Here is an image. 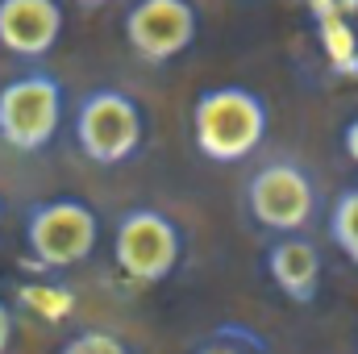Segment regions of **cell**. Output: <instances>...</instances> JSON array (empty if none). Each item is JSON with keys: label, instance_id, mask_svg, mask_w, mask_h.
<instances>
[{"label": "cell", "instance_id": "6da1fadb", "mask_svg": "<svg viewBox=\"0 0 358 354\" xmlns=\"http://www.w3.org/2000/svg\"><path fill=\"white\" fill-rule=\"evenodd\" d=\"M271 129V108L255 88L242 84H213L192 104V142L200 159L217 167L246 163Z\"/></svg>", "mask_w": 358, "mask_h": 354}, {"label": "cell", "instance_id": "7a4b0ae2", "mask_svg": "<svg viewBox=\"0 0 358 354\" xmlns=\"http://www.w3.org/2000/svg\"><path fill=\"white\" fill-rule=\"evenodd\" d=\"M76 146L96 167H125L142 155L150 138L146 108L121 88H96L80 100L76 117Z\"/></svg>", "mask_w": 358, "mask_h": 354}, {"label": "cell", "instance_id": "3957f363", "mask_svg": "<svg viewBox=\"0 0 358 354\" xmlns=\"http://www.w3.org/2000/svg\"><path fill=\"white\" fill-rule=\"evenodd\" d=\"M113 263L134 288L167 283L183 263V229L163 208H125L113 225Z\"/></svg>", "mask_w": 358, "mask_h": 354}, {"label": "cell", "instance_id": "277c9868", "mask_svg": "<svg viewBox=\"0 0 358 354\" xmlns=\"http://www.w3.org/2000/svg\"><path fill=\"white\" fill-rule=\"evenodd\" d=\"M67 92L55 71H21L0 88V142L17 155H42L63 125Z\"/></svg>", "mask_w": 358, "mask_h": 354}, {"label": "cell", "instance_id": "5b68a950", "mask_svg": "<svg viewBox=\"0 0 358 354\" xmlns=\"http://www.w3.org/2000/svg\"><path fill=\"white\" fill-rule=\"evenodd\" d=\"M100 242V217L80 196H50L25 208V246L46 271H67L92 259Z\"/></svg>", "mask_w": 358, "mask_h": 354}, {"label": "cell", "instance_id": "8992f818", "mask_svg": "<svg viewBox=\"0 0 358 354\" xmlns=\"http://www.w3.org/2000/svg\"><path fill=\"white\" fill-rule=\"evenodd\" d=\"M246 213L267 234H304L317 217V179L292 159H275L246 179Z\"/></svg>", "mask_w": 358, "mask_h": 354}, {"label": "cell", "instance_id": "52a82bcc", "mask_svg": "<svg viewBox=\"0 0 358 354\" xmlns=\"http://www.w3.org/2000/svg\"><path fill=\"white\" fill-rule=\"evenodd\" d=\"M121 34L142 63L163 67L196 42L200 13L192 0H134L121 17Z\"/></svg>", "mask_w": 358, "mask_h": 354}, {"label": "cell", "instance_id": "ba28073f", "mask_svg": "<svg viewBox=\"0 0 358 354\" xmlns=\"http://www.w3.org/2000/svg\"><path fill=\"white\" fill-rule=\"evenodd\" d=\"M63 38L59 0H0V50L17 59H42Z\"/></svg>", "mask_w": 358, "mask_h": 354}, {"label": "cell", "instance_id": "9c48e42d", "mask_svg": "<svg viewBox=\"0 0 358 354\" xmlns=\"http://www.w3.org/2000/svg\"><path fill=\"white\" fill-rule=\"evenodd\" d=\"M263 267H267V279L292 304H313L317 300L325 259H321V246L313 238H304V234H275V242L263 255Z\"/></svg>", "mask_w": 358, "mask_h": 354}, {"label": "cell", "instance_id": "30bf717a", "mask_svg": "<svg viewBox=\"0 0 358 354\" xmlns=\"http://www.w3.org/2000/svg\"><path fill=\"white\" fill-rule=\"evenodd\" d=\"M329 242L358 267V183L355 187H342L329 204Z\"/></svg>", "mask_w": 358, "mask_h": 354}, {"label": "cell", "instance_id": "8fae6325", "mask_svg": "<svg viewBox=\"0 0 358 354\" xmlns=\"http://www.w3.org/2000/svg\"><path fill=\"white\" fill-rule=\"evenodd\" d=\"M192 354H263V342L255 334H246V330L225 325V330H213L208 338H200L192 346Z\"/></svg>", "mask_w": 358, "mask_h": 354}, {"label": "cell", "instance_id": "7c38bea8", "mask_svg": "<svg viewBox=\"0 0 358 354\" xmlns=\"http://www.w3.org/2000/svg\"><path fill=\"white\" fill-rule=\"evenodd\" d=\"M59 354H129V346L108 330H80L59 346Z\"/></svg>", "mask_w": 358, "mask_h": 354}, {"label": "cell", "instance_id": "4fadbf2b", "mask_svg": "<svg viewBox=\"0 0 358 354\" xmlns=\"http://www.w3.org/2000/svg\"><path fill=\"white\" fill-rule=\"evenodd\" d=\"M13 334H17V313L0 300V354L13 346Z\"/></svg>", "mask_w": 358, "mask_h": 354}, {"label": "cell", "instance_id": "5bb4252c", "mask_svg": "<svg viewBox=\"0 0 358 354\" xmlns=\"http://www.w3.org/2000/svg\"><path fill=\"white\" fill-rule=\"evenodd\" d=\"M342 150H346L350 163H358V117H350L346 129H342Z\"/></svg>", "mask_w": 358, "mask_h": 354}, {"label": "cell", "instance_id": "9a60e30c", "mask_svg": "<svg viewBox=\"0 0 358 354\" xmlns=\"http://www.w3.org/2000/svg\"><path fill=\"white\" fill-rule=\"evenodd\" d=\"M80 4H104V0H80Z\"/></svg>", "mask_w": 358, "mask_h": 354}, {"label": "cell", "instance_id": "2e32d148", "mask_svg": "<svg viewBox=\"0 0 358 354\" xmlns=\"http://www.w3.org/2000/svg\"><path fill=\"white\" fill-rule=\"evenodd\" d=\"M0 225H4V204H0Z\"/></svg>", "mask_w": 358, "mask_h": 354}]
</instances>
